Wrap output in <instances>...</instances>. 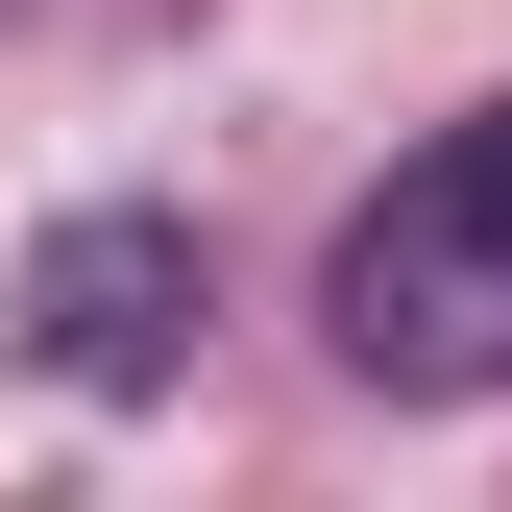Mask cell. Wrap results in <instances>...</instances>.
Returning a JSON list of instances; mask_svg holds the SVG:
<instances>
[{
  "mask_svg": "<svg viewBox=\"0 0 512 512\" xmlns=\"http://www.w3.org/2000/svg\"><path fill=\"white\" fill-rule=\"evenodd\" d=\"M317 317H342L366 391H512V98H488V122H439L391 196L342 220Z\"/></svg>",
  "mask_w": 512,
  "mask_h": 512,
  "instance_id": "cell-1",
  "label": "cell"
},
{
  "mask_svg": "<svg viewBox=\"0 0 512 512\" xmlns=\"http://www.w3.org/2000/svg\"><path fill=\"white\" fill-rule=\"evenodd\" d=\"M25 342H49V391H171L196 366V220H147V196L49 220L25 244Z\"/></svg>",
  "mask_w": 512,
  "mask_h": 512,
  "instance_id": "cell-2",
  "label": "cell"
}]
</instances>
